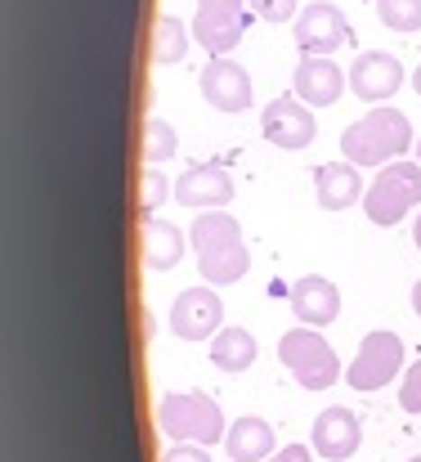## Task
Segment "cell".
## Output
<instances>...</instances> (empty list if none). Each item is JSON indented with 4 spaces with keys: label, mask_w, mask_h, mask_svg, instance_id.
<instances>
[{
    "label": "cell",
    "mask_w": 421,
    "mask_h": 462,
    "mask_svg": "<svg viewBox=\"0 0 421 462\" xmlns=\"http://www.w3.org/2000/svg\"><path fill=\"white\" fill-rule=\"evenodd\" d=\"M261 135L282 149V153H300V149H309L314 144V135H318V126H314V108L309 104H300L296 95H282L274 104H265V113H261Z\"/></svg>",
    "instance_id": "10"
},
{
    "label": "cell",
    "mask_w": 421,
    "mask_h": 462,
    "mask_svg": "<svg viewBox=\"0 0 421 462\" xmlns=\"http://www.w3.org/2000/svg\"><path fill=\"white\" fill-rule=\"evenodd\" d=\"M377 18L390 32H421V0H377Z\"/></svg>",
    "instance_id": "23"
},
{
    "label": "cell",
    "mask_w": 421,
    "mask_h": 462,
    "mask_svg": "<svg viewBox=\"0 0 421 462\" xmlns=\"http://www.w3.org/2000/svg\"><path fill=\"white\" fill-rule=\"evenodd\" d=\"M256 355H261V346L247 328H220L211 337V364L220 373H247L256 364Z\"/></svg>",
    "instance_id": "20"
},
{
    "label": "cell",
    "mask_w": 421,
    "mask_h": 462,
    "mask_svg": "<svg viewBox=\"0 0 421 462\" xmlns=\"http://www.w3.org/2000/svg\"><path fill=\"white\" fill-rule=\"evenodd\" d=\"M247 32V0H197L193 36L206 54H233Z\"/></svg>",
    "instance_id": "8"
},
{
    "label": "cell",
    "mask_w": 421,
    "mask_h": 462,
    "mask_svg": "<svg viewBox=\"0 0 421 462\" xmlns=\"http://www.w3.org/2000/svg\"><path fill=\"white\" fill-rule=\"evenodd\" d=\"M413 310H417V319H421V279L413 283Z\"/></svg>",
    "instance_id": "29"
},
{
    "label": "cell",
    "mask_w": 421,
    "mask_h": 462,
    "mask_svg": "<svg viewBox=\"0 0 421 462\" xmlns=\"http://www.w3.org/2000/svg\"><path fill=\"white\" fill-rule=\"evenodd\" d=\"M399 373H404V337L390 328H377L359 341V355L345 368V386L372 395V391L390 386V377H399Z\"/></svg>",
    "instance_id": "6"
},
{
    "label": "cell",
    "mask_w": 421,
    "mask_h": 462,
    "mask_svg": "<svg viewBox=\"0 0 421 462\" xmlns=\"http://www.w3.org/2000/svg\"><path fill=\"white\" fill-rule=\"evenodd\" d=\"M408 462H421V454H417V458H408Z\"/></svg>",
    "instance_id": "33"
},
{
    "label": "cell",
    "mask_w": 421,
    "mask_h": 462,
    "mask_svg": "<svg viewBox=\"0 0 421 462\" xmlns=\"http://www.w3.org/2000/svg\"><path fill=\"white\" fill-rule=\"evenodd\" d=\"M350 86V72H341L336 59H300L291 77V95L309 108H332Z\"/></svg>",
    "instance_id": "15"
},
{
    "label": "cell",
    "mask_w": 421,
    "mask_h": 462,
    "mask_svg": "<svg viewBox=\"0 0 421 462\" xmlns=\"http://www.w3.org/2000/svg\"><path fill=\"white\" fill-rule=\"evenodd\" d=\"M184 54H188V27L175 14H157L152 18V63L170 68V63H184Z\"/></svg>",
    "instance_id": "21"
},
{
    "label": "cell",
    "mask_w": 421,
    "mask_h": 462,
    "mask_svg": "<svg viewBox=\"0 0 421 462\" xmlns=\"http://www.w3.org/2000/svg\"><path fill=\"white\" fill-rule=\"evenodd\" d=\"M408 149H417L413 122L390 104H377L368 117H359L341 131V157L354 166H390Z\"/></svg>",
    "instance_id": "2"
},
{
    "label": "cell",
    "mask_w": 421,
    "mask_h": 462,
    "mask_svg": "<svg viewBox=\"0 0 421 462\" xmlns=\"http://www.w3.org/2000/svg\"><path fill=\"white\" fill-rule=\"evenodd\" d=\"M279 359L305 391H327L332 382H345L341 359H336V350L323 341L318 328H305V323H300V328H287L279 341Z\"/></svg>",
    "instance_id": "5"
},
{
    "label": "cell",
    "mask_w": 421,
    "mask_h": 462,
    "mask_svg": "<svg viewBox=\"0 0 421 462\" xmlns=\"http://www.w3.org/2000/svg\"><path fill=\"white\" fill-rule=\"evenodd\" d=\"M404 63L395 59V54H386V50H368V54H359L354 59V68H350V90L363 99V104H390L399 90H404Z\"/></svg>",
    "instance_id": "11"
},
{
    "label": "cell",
    "mask_w": 421,
    "mask_h": 462,
    "mask_svg": "<svg viewBox=\"0 0 421 462\" xmlns=\"http://www.w3.org/2000/svg\"><path fill=\"white\" fill-rule=\"evenodd\" d=\"M399 404H404V413L421 418V359L404 373V382H399Z\"/></svg>",
    "instance_id": "26"
},
{
    "label": "cell",
    "mask_w": 421,
    "mask_h": 462,
    "mask_svg": "<svg viewBox=\"0 0 421 462\" xmlns=\"http://www.w3.org/2000/svg\"><path fill=\"white\" fill-rule=\"evenodd\" d=\"M247 9L265 23H282V18H296L300 14V0H247Z\"/></svg>",
    "instance_id": "25"
},
{
    "label": "cell",
    "mask_w": 421,
    "mask_h": 462,
    "mask_svg": "<svg viewBox=\"0 0 421 462\" xmlns=\"http://www.w3.org/2000/svg\"><path fill=\"white\" fill-rule=\"evenodd\" d=\"M166 198H175V184L161 175V166H148V171H143V180H140V211L143 216H152Z\"/></svg>",
    "instance_id": "24"
},
{
    "label": "cell",
    "mask_w": 421,
    "mask_h": 462,
    "mask_svg": "<svg viewBox=\"0 0 421 462\" xmlns=\"http://www.w3.org/2000/svg\"><path fill=\"white\" fill-rule=\"evenodd\" d=\"M143 243V265L152 270V274H166V270H175L179 261H184V247H188V229H179V225H170V220H157V216H143L140 225Z\"/></svg>",
    "instance_id": "18"
},
{
    "label": "cell",
    "mask_w": 421,
    "mask_h": 462,
    "mask_svg": "<svg viewBox=\"0 0 421 462\" xmlns=\"http://www.w3.org/2000/svg\"><path fill=\"white\" fill-rule=\"evenodd\" d=\"M296 45L305 59H332L341 45H350V18L341 14V5L332 0H314L296 14V27H291Z\"/></svg>",
    "instance_id": "7"
},
{
    "label": "cell",
    "mask_w": 421,
    "mask_h": 462,
    "mask_svg": "<svg viewBox=\"0 0 421 462\" xmlns=\"http://www.w3.org/2000/svg\"><path fill=\"white\" fill-rule=\"evenodd\" d=\"M421 211V162H390L363 193V216L381 229H395L404 216Z\"/></svg>",
    "instance_id": "4"
},
{
    "label": "cell",
    "mask_w": 421,
    "mask_h": 462,
    "mask_svg": "<svg viewBox=\"0 0 421 462\" xmlns=\"http://www.w3.org/2000/svg\"><path fill=\"white\" fill-rule=\"evenodd\" d=\"M309 445H314V454H318V458H327V462L354 458V449L363 445V422H359V413H350L345 404L323 409V413L314 418Z\"/></svg>",
    "instance_id": "14"
},
{
    "label": "cell",
    "mask_w": 421,
    "mask_h": 462,
    "mask_svg": "<svg viewBox=\"0 0 421 462\" xmlns=\"http://www.w3.org/2000/svg\"><path fill=\"white\" fill-rule=\"evenodd\" d=\"M161 462H211V454H206V445H170Z\"/></svg>",
    "instance_id": "27"
},
{
    "label": "cell",
    "mask_w": 421,
    "mask_h": 462,
    "mask_svg": "<svg viewBox=\"0 0 421 462\" xmlns=\"http://www.w3.org/2000/svg\"><path fill=\"white\" fill-rule=\"evenodd\" d=\"M287 301H291V314H296L305 328H318V332H323L327 323H336V314H341V292H336V283L323 279V274L296 279L291 292H287Z\"/></svg>",
    "instance_id": "16"
},
{
    "label": "cell",
    "mask_w": 421,
    "mask_h": 462,
    "mask_svg": "<svg viewBox=\"0 0 421 462\" xmlns=\"http://www.w3.org/2000/svg\"><path fill=\"white\" fill-rule=\"evenodd\" d=\"M175 202L193 211H224L233 202V175L220 162H197L175 180Z\"/></svg>",
    "instance_id": "13"
},
{
    "label": "cell",
    "mask_w": 421,
    "mask_h": 462,
    "mask_svg": "<svg viewBox=\"0 0 421 462\" xmlns=\"http://www.w3.org/2000/svg\"><path fill=\"white\" fill-rule=\"evenodd\" d=\"M157 427L170 445H220L229 436V422L220 404L202 391H175L157 400Z\"/></svg>",
    "instance_id": "3"
},
{
    "label": "cell",
    "mask_w": 421,
    "mask_h": 462,
    "mask_svg": "<svg viewBox=\"0 0 421 462\" xmlns=\"http://www.w3.org/2000/svg\"><path fill=\"white\" fill-rule=\"evenodd\" d=\"M224 449H229L233 462H265V458L279 454V440H274V427H270L265 418L247 413V418H238V422L229 427Z\"/></svg>",
    "instance_id": "19"
},
{
    "label": "cell",
    "mask_w": 421,
    "mask_h": 462,
    "mask_svg": "<svg viewBox=\"0 0 421 462\" xmlns=\"http://www.w3.org/2000/svg\"><path fill=\"white\" fill-rule=\"evenodd\" d=\"M413 243H417V252H421V211H417V220H413Z\"/></svg>",
    "instance_id": "30"
},
{
    "label": "cell",
    "mask_w": 421,
    "mask_h": 462,
    "mask_svg": "<svg viewBox=\"0 0 421 462\" xmlns=\"http://www.w3.org/2000/svg\"><path fill=\"white\" fill-rule=\"evenodd\" d=\"M188 243H193V256H197V274L211 288H229L252 270L243 225L229 211H197V220L188 229Z\"/></svg>",
    "instance_id": "1"
},
{
    "label": "cell",
    "mask_w": 421,
    "mask_h": 462,
    "mask_svg": "<svg viewBox=\"0 0 421 462\" xmlns=\"http://www.w3.org/2000/svg\"><path fill=\"white\" fill-rule=\"evenodd\" d=\"M265 462H314V445H282L279 454Z\"/></svg>",
    "instance_id": "28"
},
{
    "label": "cell",
    "mask_w": 421,
    "mask_h": 462,
    "mask_svg": "<svg viewBox=\"0 0 421 462\" xmlns=\"http://www.w3.org/2000/svg\"><path fill=\"white\" fill-rule=\"evenodd\" d=\"M363 193H368V184H363L359 166L345 162V157L314 171V198H318L323 211H345V207L363 202Z\"/></svg>",
    "instance_id": "17"
},
{
    "label": "cell",
    "mask_w": 421,
    "mask_h": 462,
    "mask_svg": "<svg viewBox=\"0 0 421 462\" xmlns=\"http://www.w3.org/2000/svg\"><path fill=\"white\" fill-rule=\"evenodd\" d=\"M179 149V135H175V126L170 122H161V117H152L148 126H143V162L148 166H161V162H170Z\"/></svg>",
    "instance_id": "22"
},
{
    "label": "cell",
    "mask_w": 421,
    "mask_h": 462,
    "mask_svg": "<svg viewBox=\"0 0 421 462\" xmlns=\"http://www.w3.org/2000/svg\"><path fill=\"white\" fill-rule=\"evenodd\" d=\"M413 90L421 95V63H417V72H413Z\"/></svg>",
    "instance_id": "31"
},
{
    "label": "cell",
    "mask_w": 421,
    "mask_h": 462,
    "mask_svg": "<svg viewBox=\"0 0 421 462\" xmlns=\"http://www.w3.org/2000/svg\"><path fill=\"white\" fill-rule=\"evenodd\" d=\"M202 99L215 108V113H247L256 90H252V77L238 59L220 54L202 68Z\"/></svg>",
    "instance_id": "12"
},
{
    "label": "cell",
    "mask_w": 421,
    "mask_h": 462,
    "mask_svg": "<svg viewBox=\"0 0 421 462\" xmlns=\"http://www.w3.org/2000/svg\"><path fill=\"white\" fill-rule=\"evenodd\" d=\"M170 332L175 341H211L220 328H224V301L215 297L211 283H197V288H184L170 306Z\"/></svg>",
    "instance_id": "9"
},
{
    "label": "cell",
    "mask_w": 421,
    "mask_h": 462,
    "mask_svg": "<svg viewBox=\"0 0 421 462\" xmlns=\"http://www.w3.org/2000/svg\"><path fill=\"white\" fill-rule=\"evenodd\" d=\"M413 153H417V162H421V140H417V149H413Z\"/></svg>",
    "instance_id": "32"
}]
</instances>
